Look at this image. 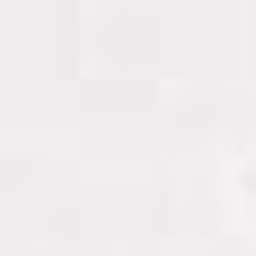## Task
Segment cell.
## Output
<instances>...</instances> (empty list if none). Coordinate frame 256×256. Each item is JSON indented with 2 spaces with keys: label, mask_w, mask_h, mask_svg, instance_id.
<instances>
[{
  "label": "cell",
  "mask_w": 256,
  "mask_h": 256,
  "mask_svg": "<svg viewBox=\"0 0 256 256\" xmlns=\"http://www.w3.org/2000/svg\"><path fill=\"white\" fill-rule=\"evenodd\" d=\"M246 197H256V188H246Z\"/></svg>",
  "instance_id": "1"
}]
</instances>
